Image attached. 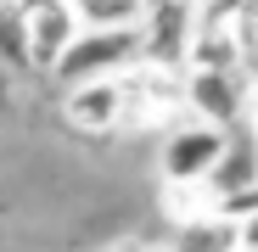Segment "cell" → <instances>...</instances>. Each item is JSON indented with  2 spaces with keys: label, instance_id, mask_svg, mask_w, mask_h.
<instances>
[{
  "label": "cell",
  "instance_id": "obj_1",
  "mask_svg": "<svg viewBox=\"0 0 258 252\" xmlns=\"http://www.w3.org/2000/svg\"><path fill=\"white\" fill-rule=\"evenodd\" d=\"M118 101H123V129H163L180 123L185 101H180V67H163L135 56L118 73Z\"/></svg>",
  "mask_w": 258,
  "mask_h": 252
},
{
  "label": "cell",
  "instance_id": "obj_2",
  "mask_svg": "<svg viewBox=\"0 0 258 252\" xmlns=\"http://www.w3.org/2000/svg\"><path fill=\"white\" fill-rule=\"evenodd\" d=\"M135 56H141V28H79L45 73L68 90V84H84V78H112Z\"/></svg>",
  "mask_w": 258,
  "mask_h": 252
},
{
  "label": "cell",
  "instance_id": "obj_3",
  "mask_svg": "<svg viewBox=\"0 0 258 252\" xmlns=\"http://www.w3.org/2000/svg\"><path fill=\"white\" fill-rule=\"evenodd\" d=\"M241 96H247V67H180V101H185V118L197 123L236 129Z\"/></svg>",
  "mask_w": 258,
  "mask_h": 252
},
{
  "label": "cell",
  "instance_id": "obj_4",
  "mask_svg": "<svg viewBox=\"0 0 258 252\" xmlns=\"http://www.w3.org/2000/svg\"><path fill=\"white\" fill-rule=\"evenodd\" d=\"M219 151H225V129L197 123V118H180L174 129L163 135V185H197V180H208V168L219 162Z\"/></svg>",
  "mask_w": 258,
  "mask_h": 252
},
{
  "label": "cell",
  "instance_id": "obj_5",
  "mask_svg": "<svg viewBox=\"0 0 258 252\" xmlns=\"http://www.w3.org/2000/svg\"><path fill=\"white\" fill-rule=\"evenodd\" d=\"M12 6H17V23H23V51H28V67H39V73H45V67L62 56V45L79 34L73 6H68V0H12Z\"/></svg>",
  "mask_w": 258,
  "mask_h": 252
},
{
  "label": "cell",
  "instance_id": "obj_6",
  "mask_svg": "<svg viewBox=\"0 0 258 252\" xmlns=\"http://www.w3.org/2000/svg\"><path fill=\"white\" fill-rule=\"evenodd\" d=\"M141 56L163 62V67H180L185 45H191V28H197V0H163V6L141 12Z\"/></svg>",
  "mask_w": 258,
  "mask_h": 252
},
{
  "label": "cell",
  "instance_id": "obj_7",
  "mask_svg": "<svg viewBox=\"0 0 258 252\" xmlns=\"http://www.w3.org/2000/svg\"><path fill=\"white\" fill-rule=\"evenodd\" d=\"M62 112L84 135H118L123 129V101H118V73L112 78H84L62 90Z\"/></svg>",
  "mask_w": 258,
  "mask_h": 252
},
{
  "label": "cell",
  "instance_id": "obj_8",
  "mask_svg": "<svg viewBox=\"0 0 258 252\" xmlns=\"http://www.w3.org/2000/svg\"><path fill=\"white\" fill-rule=\"evenodd\" d=\"M208 196H213V207H219L225 196H236V191H247V185H258V140H252V129L247 123H236V129H225V151H219V162L208 168Z\"/></svg>",
  "mask_w": 258,
  "mask_h": 252
},
{
  "label": "cell",
  "instance_id": "obj_9",
  "mask_svg": "<svg viewBox=\"0 0 258 252\" xmlns=\"http://www.w3.org/2000/svg\"><path fill=\"white\" fill-rule=\"evenodd\" d=\"M230 246H236V219H225L219 207L197 219H174L163 241V252H230Z\"/></svg>",
  "mask_w": 258,
  "mask_h": 252
},
{
  "label": "cell",
  "instance_id": "obj_10",
  "mask_svg": "<svg viewBox=\"0 0 258 252\" xmlns=\"http://www.w3.org/2000/svg\"><path fill=\"white\" fill-rule=\"evenodd\" d=\"M79 28H135L141 23V0H68Z\"/></svg>",
  "mask_w": 258,
  "mask_h": 252
},
{
  "label": "cell",
  "instance_id": "obj_11",
  "mask_svg": "<svg viewBox=\"0 0 258 252\" xmlns=\"http://www.w3.org/2000/svg\"><path fill=\"white\" fill-rule=\"evenodd\" d=\"M163 213H168V224H174V219H197V213H213V196H208L202 180L197 185H163Z\"/></svg>",
  "mask_w": 258,
  "mask_h": 252
},
{
  "label": "cell",
  "instance_id": "obj_12",
  "mask_svg": "<svg viewBox=\"0 0 258 252\" xmlns=\"http://www.w3.org/2000/svg\"><path fill=\"white\" fill-rule=\"evenodd\" d=\"M0 56L12 67H28V51H23V23H17V6L0 0Z\"/></svg>",
  "mask_w": 258,
  "mask_h": 252
},
{
  "label": "cell",
  "instance_id": "obj_13",
  "mask_svg": "<svg viewBox=\"0 0 258 252\" xmlns=\"http://www.w3.org/2000/svg\"><path fill=\"white\" fill-rule=\"evenodd\" d=\"M219 213H225V219H247V213H258V185H247V191L225 196V202H219Z\"/></svg>",
  "mask_w": 258,
  "mask_h": 252
},
{
  "label": "cell",
  "instance_id": "obj_14",
  "mask_svg": "<svg viewBox=\"0 0 258 252\" xmlns=\"http://www.w3.org/2000/svg\"><path fill=\"white\" fill-rule=\"evenodd\" d=\"M241 118H247V129L258 140V67H247V96H241Z\"/></svg>",
  "mask_w": 258,
  "mask_h": 252
},
{
  "label": "cell",
  "instance_id": "obj_15",
  "mask_svg": "<svg viewBox=\"0 0 258 252\" xmlns=\"http://www.w3.org/2000/svg\"><path fill=\"white\" fill-rule=\"evenodd\" d=\"M236 246H252V252H258V213L236 219Z\"/></svg>",
  "mask_w": 258,
  "mask_h": 252
},
{
  "label": "cell",
  "instance_id": "obj_16",
  "mask_svg": "<svg viewBox=\"0 0 258 252\" xmlns=\"http://www.w3.org/2000/svg\"><path fill=\"white\" fill-rule=\"evenodd\" d=\"M118 252H163V246H146V241H129V246H118Z\"/></svg>",
  "mask_w": 258,
  "mask_h": 252
},
{
  "label": "cell",
  "instance_id": "obj_17",
  "mask_svg": "<svg viewBox=\"0 0 258 252\" xmlns=\"http://www.w3.org/2000/svg\"><path fill=\"white\" fill-rule=\"evenodd\" d=\"M230 252H252V246H230Z\"/></svg>",
  "mask_w": 258,
  "mask_h": 252
},
{
  "label": "cell",
  "instance_id": "obj_18",
  "mask_svg": "<svg viewBox=\"0 0 258 252\" xmlns=\"http://www.w3.org/2000/svg\"><path fill=\"white\" fill-rule=\"evenodd\" d=\"M197 6H202V0H197Z\"/></svg>",
  "mask_w": 258,
  "mask_h": 252
}]
</instances>
